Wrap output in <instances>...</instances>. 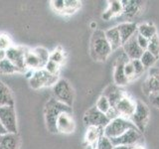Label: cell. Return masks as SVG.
<instances>
[{
  "instance_id": "8",
  "label": "cell",
  "mask_w": 159,
  "mask_h": 149,
  "mask_svg": "<svg viewBox=\"0 0 159 149\" xmlns=\"http://www.w3.org/2000/svg\"><path fill=\"white\" fill-rule=\"evenodd\" d=\"M0 121L8 133H17V116L14 106H0Z\"/></svg>"
},
{
  "instance_id": "25",
  "label": "cell",
  "mask_w": 159,
  "mask_h": 149,
  "mask_svg": "<svg viewBox=\"0 0 159 149\" xmlns=\"http://www.w3.org/2000/svg\"><path fill=\"white\" fill-rule=\"evenodd\" d=\"M137 33L141 35L144 38L150 40L155 35H157V29L151 22L148 23H141L137 25Z\"/></svg>"
},
{
  "instance_id": "14",
  "label": "cell",
  "mask_w": 159,
  "mask_h": 149,
  "mask_svg": "<svg viewBox=\"0 0 159 149\" xmlns=\"http://www.w3.org/2000/svg\"><path fill=\"white\" fill-rule=\"evenodd\" d=\"M128 58L126 57V55L122 53L120 56H119L116 64H114V70H113V81L114 84H116L118 87H123L125 84H129L128 79L125 77V74H124V65L128 61Z\"/></svg>"
},
{
  "instance_id": "12",
  "label": "cell",
  "mask_w": 159,
  "mask_h": 149,
  "mask_svg": "<svg viewBox=\"0 0 159 149\" xmlns=\"http://www.w3.org/2000/svg\"><path fill=\"white\" fill-rule=\"evenodd\" d=\"M135 106H136V99H133L126 93L119 99V102L116 104L114 107H116L120 117L130 119L134 111H135Z\"/></svg>"
},
{
  "instance_id": "17",
  "label": "cell",
  "mask_w": 159,
  "mask_h": 149,
  "mask_svg": "<svg viewBox=\"0 0 159 149\" xmlns=\"http://www.w3.org/2000/svg\"><path fill=\"white\" fill-rule=\"evenodd\" d=\"M122 2V7H123V12L127 18H134L138 16L141 13L142 8H143V1H138V0H123Z\"/></svg>"
},
{
  "instance_id": "36",
  "label": "cell",
  "mask_w": 159,
  "mask_h": 149,
  "mask_svg": "<svg viewBox=\"0 0 159 149\" xmlns=\"http://www.w3.org/2000/svg\"><path fill=\"white\" fill-rule=\"evenodd\" d=\"M61 67L62 66H60V65H58L57 63H55V62L51 61V60H49V62L46 64V66L44 67V69L51 74H54V76H59L60 71H61Z\"/></svg>"
},
{
  "instance_id": "20",
  "label": "cell",
  "mask_w": 159,
  "mask_h": 149,
  "mask_svg": "<svg viewBox=\"0 0 159 149\" xmlns=\"http://www.w3.org/2000/svg\"><path fill=\"white\" fill-rule=\"evenodd\" d=\"M107 3H108L107 8L102 15L103 20L108 21V20L111 19L112 17H116V16H118V15L122 14L123 7H122L121 1H118V0H111V1H107Z\"/></svg>"
},
{
  "instance_id": "23",
  "label": "cell",
  "mask_w": 159,
  "mask_h": 149,
  "mask_svg": "<svg viewBox=\"0 0 159 149\" xmlns=\"http://www.w3.org/2000/svg\"><path fill=\"white\" fill-rule=\"evenodd\" d=\"M25 65H26L27 70H31V71L44 69L41 61L37 57V55L34 53L33 49L27 48L26 53H25Z\"/></svg>"
},
{
  "instance_id": "11",
  "label": "cell",
  "mask_w": 159,
  "mask_h": 149,
  "mask_svg": "<svg viewBox=\"0 0 159 149\" xmlns=\"http://www.w3.org/2000/svg\"><path fill=\"white\" fill-rule=\"evenodd\" d=\"M142 92L147 97L159 92V68L153 67L148 70L142 84Z\"/></svg>"
},
{
  "instance_id": "40",
  "label": "cell",
  "mask_w": 159,
  "mask_h": 149,
  "mask_svg": "<svg viewBox=\"0 0 159 149\" xmlns=\"http://www.w3.org/2000/svg\"><path fill=\"white\" fill-rule=\"evenodd\" d=\"M148 98H149V102H150V103L152 104V106L159 109V92L156 93L151 94V96H149Z\"/></svg>"
},
{
  "instance_id": "19",
  "label": "cell",
  "mask_w": 159,
  "mask_h": 149,
  "mask_svg": "<svg viewBox=\"0 0 159 149\" xmlns=\"http://www.w3.org/2000/svg\"><path fill=\"white\" fill-rule=\"evenodd\" d=\"M21 140L18 133H5L0 135V149H20Z\"/></svg>"
},
{
  "instance_id": "31",
  "label": "cell",
  "mask_w": 159,
  "mask_h": 149,
  "mask_svg": "<svg viewBox=\"0 0 159 149\" xmlns=\"http://www.w3.org/2000/svg\"><path fill=\"white\" fill-rule=\"evenodd\" d=\"M34 53L37 55V57L39 58V60L41 61L42 65H43V68L46 66V64L49 62L50 60V53L46 48L44 47H36L33 49Z\"/></svg>"
},
{
  "instance_id": "43",
  "label": "cell",
  "mask_w": 159,
  "mask_h": 149,
  "mask_svg": "<svg viewBox=\"0 0 159 149\" xmlns=\"http://www.w3.org/2000/svg\"><path fill=\"white\" fill-rule=\"evenodd\" d=\"M113 149H131L130 146H123V145H117V146H114Z\"/></svg>"
},
{
  "instance_id": "27",
  "label": "cell",
  "mask_w": 159,
  "mask_h": 149,
  "mask_svg": "<svg viewBox=\"0 0 159 149\" xmlns=\"http://www.w3.org/2000/svg\"><path fill=\"white\" fill-rule=\"evenodd\" d=\"M16 73H21L18 68L5 58L2 61H0V74H14Z\"/></svg>"
},
{
  "instance_id": "24",
  "label": "cell",
  "mask_w": 159,
  "mask_h": 149,
  "mask_svg": "<svg viewBox=\"0 0 159 149\" xmlns=\"http://www.w3.org/2000/svg\"><path fill=\"white\" fill-rule=\"evenodd\" d=\"M106 37L108 44L111 45L112 52L117 50L118 48L122 47V43L120 40V36H119V32L117 30V27H112L107 29V31H104Z\"/></svg>"
},
{
  "instance_id": "39",
  "label": "cell",
  "mask_w": 159,
  "mask_h": 149,
  "mask_svg": "<svg viewBox=\"0 0 159 149\" xmlns=\"http://www.w3.org/2000/svg\"><path fill=\"white\" fill-rule=\"evenodd\" d=\"M136 40H137V43L139 45V47H140L143 50V51H146L149 40L146 39V38H144L143 36H141V35H139L138 33L136 35Z\"/></svg>"
},
{
  "instance_id": "16",
  "label": "cell",
  "mask_w": 159,
  "mask_h": 149,
  "mask_svg": "<svg viewBox=\"0 0 159 149\" xmlns=\"http://www.w3.org/2000/svg\"><path fill=\"white\" fill-rule=\"evenodd\" d=\"M125 93L126 92L124 91V89H122L121 87H118L116 84H109V86H107L104 88L102 96L106 97L108 99L111 106L114 107L116 104L119 102V99H120Z\"/></svg>"
},
{
  "instance_id": "2",
  "label": "cell",
  "mask_w": 159,
  "mask_h": 149,
  "mask_svg": "<svg viewBox=\"0 0 159 149\" xmlns=\"http://www.w3.org/2000/svg\"><path fill=\"white\" fill-rule=\"evenodd\" d=\"M64 111H73V108L51 97L45 104L44 117L47 129L51 133H57V120L60 114Z\"/></svg>"
},
{
  "instance_id": "26",
  "label": "cell",
  "mask_w": 159,
  "mask_h": 149,
  "mask_svg": "<svg viewBox=\"0 0 159 149\" xmlns=\"http://www.w3.org/2000/svg\"><path fill=\"white\" fill-rule=\"evenodd\" d=\"M13 46L11 38L6 33H0V61L6 58V52Z\"/></svg>"
},
{
  "instance_id": "1",
  "label": "cell",
  "mask_w": 159,
  "mask_h": 149,
  "mask_svg": "<svg viewBox=\"0 0 159 149\" xmlns=\"http://www.w3.org/2000/svg\"><path fill=\"white\" fill-rule=\"evenodd\" d=\"M112 50L102 30H94L89 41V54L94 61H107Z\"/></svg>"
},
{
  "instance_id": "42",
  "label": "cell",
  "mask_w": 159,
  "mask_h": 149,
  "mask_svg": "<svg viewBox=\"0 0 159 149\" xmlns=\"http://www.w3.org/2000/svg\"><path fill=\"white\" fill-rule=\"evenodd\" d=\"M7 133L6 129H5V127L3 126V124L1 123V121H0V135H3V134Z\"/></svg>"
},
{
  "instance_id": "4",
  "label": "cell",
  "mask_w": 159,
  "mask_h": 149,
  "mask_svg": "<svg viewBox=\"0 0 159 149\" xmlns=\"http://www.w3.org/2000/svg\"><path fill=\"white\" fill-rule=\"evenodd\" d=\"M132 128L136 127L134 126V124L129 119L119 116L108 122L107 125L103 128V134L109 139H111L122 135L124 132Z\"/></svg>"
},
{
  "instance_id": "37",
  "label": "cell",
  "mask_w": 159,
  "mask_h": 149,
  "mask_svg": "<svg viewBox=\"0 0 159 149\" xmlns=\"http://www.w3.org/2000/svg\"><path fill=\"white\" fill-rule=\"evenodd\" d=\"M132 65H133V68H134V71H135V76L136 79L140 78L143 73L145 72V69H144L142 63L140 62V60H130Z\"/></svg>"
},
{
  "instance_id": "32",
  "label": "cell",
  "mask_w": 159,
  "mask_h": 149,
  "mask_svg": "<svg viewBox=\"0 0 159 149\" xmlns=\"http://www.w3.org/2000/svg\"><path fill=\"white\" fill-rule=\"evenodd\" d=\"M146 51L151 53L153 56L156 57L157 59L159 58V36L158 35H155L153 38L149 40Z\"/></svg>"
},
{
  "instance_id": "6",
  "label": "cell",
  "mask_w": 159,
  "mask_h": 149,
  "mask_svg": "<svg viewBox=\"0 0 159 149\" xmlns=\"http://www.w3.org/2000/svg\"><path fill=\"white\" fill-rule=\"evenodd\" d=\"M149 117H150V111H149V107L147 106V104L142 101L136 99L135 111H134L132 116L130 117L129 120L134 124V126H135L139 131L143 133L145 131V128L147 126Z\"/></svg>"
},
{
  "instance_id": "45",
  "label": "cell",
  "mask_w": 159,
  "mask_h": 149,
  "mask_svg": "<svg viewBox=\"0 0 159 149\" xmlns=\"http://www.w3.org/2000/svg\"><path fill=\"white\" fill-rule=\"evenodd\" d=\"M87 147H88L87 149H93V147H92V146H87Z\"/></svg>"
},
{
  "instance_id": "3",
  "label": "cell",
  "mask_w": 159,
  "mask_h": 149,
  "mask_svg": "<svg viewBox=\"0 0 159 149\" xmlns=\"http://www.w3.org/2000/svg\"><path fill=\"white\" fill-rule=\"evenodd\" d=\"M53 97L58 102L72 107L75 99V92L71 84L66 79H59V81L52 87Z\"/></svg>"
},
{
  "instance_id": "21",
  "label": "cell",
  "mask_w": 159,
  "mask_h": 149,
  "mask_svg": "<svg viewBox=\"0 0 159 149\" xmlns=\"http://www.w3.org/2000/svg\"><path fill=\"white\" fill-rule=\"evenodd\" d=\"M14 96L6 84L0 81V106H14Z\"/></svg>"
},
{
  "instance_id": "13",
  "label": "cell",
  "mask_w": 159,
  "mask_h": 149,
  "mask_svg": "<svg viewBox=\"0 0 159 149\" xmlns=\"http://www.w3.org/2000/svg\"><path fill=\"white\" fill-rule=\"evenodd\" d=\"M76 130V121L73 111H64L60 114L57 120V133L70 134Z\"/></svg>"
},
{
  "instance_id": "15",
  "label": "cell",
  "mask_w": 159,
  "mask_h": 149,
  "mask_svg": "<svg viewBox=\"0 0 159 149\" xmlns=\"http://www.w3.org/2000/svg\"><path fill=\"white\" fill-rule=\"evenodd\" d=\"M136 35L137 33L132 36L127 42H125L122 45V50L123 53L126 55V57L129 60H139L143 54V50L139 47L136 40Z\"/></svg>"
},
{
  "instance_id": "44",
  "label": "cell",
  "mask_w": 159,
  "mask_h": 149,
  "mask_svg": "<svg viewBox=\"0 0 159 149\" xmlns=\"http://www.w3.org/2000/svg\"><path fill=\"white\" fill-rule=\"evenodd\" d=\"M131 149H145V148H144V146H142L141 144H136V145L132 146Z\"/></svg>"
},
{
  "instance_id": "30",
  "label": "cell",
  "mask_w": 159,
  "mask_h": 149,
  "mask_svg": "<svg viewBox=\"0 0 159 149\" xmlns=\"http://www.w3.org/2000/svg\"><path fill=\"white\" fill-rule=\"evenodd\" d=\"M81 1H76V0H65V10L63 12V15H72L75 12L81 8Z\"/></svg>"
},
{
  "instance_id": "5",
  "label": "cell",
  "mask_w": 159,
  "mask_h": 149,
  "mask_svg": "<svg viewBox=\"0 0 159 149\" xmlns=\"http://www.w3.org/2000/svg\"><path fill=\"white\" fill-rule=\"evenodd\" d=\"M59 81V76H54L48 73L45 69L34 71L32 77L29 79V86L33 89L53 87Z\"/></svg>"
},
{
  "instance_id": "38",
  "label": "cell",
  "mask_w": 159,
  "mask_h": 149,
  "mask_svg": "<svg viewBox=\"0 0 159 149\" xmlns=\"http://www.w3.org/2000/svg\"><path fill=\"white\" fill-rule=\"evenodd\" d=\"M50 4H51V7L55 12L63 15L65 10V0H53L50 2Z\"/></svg>"
},
{
  "instance_id": "34",
  "label": "cell",
  "mask_w": 159,
  "mask_h": 149,
  "mask_svg": "<svg viewBox=\"0 0 159 149\" xmlns=\"http://www.w3.org/2000/svg\"><path fill=\"white\" fill-rule=\"evenodd\" d=\"M113 147L114 146L111 139L103 134V135L98 140L97 144L94 145L93 149H113Z\"/></svg>"
},
{
  "instance_id": "28",
  "label": "cell",
  "mask_w": 159,
  "mask_h": 149,
  "mask_svg": "<svg viewBox=\"0 0 159 149\" xmlns=\"http://www.w3.org/2000/svg\"><path fill=\"white\" fill-rule=\"evenodd\" d=\"M50 60L55 63H57L60 66H63L65 61H66V53L62 47H58L50 54Z\"/></svg>"
},
{
  "instance_id": "18",
  "label": "cell",
  "mask_w": 159,
  "mask_h": 149,
  "mask_svg": "<svg viewBox=\"0 0 159 149\" xmlns=\"http://www.w3.org/2000/svg\"><path fill=\"white\" fill-rule=\"evenodd\" d=\"M117 30L119 32V36L122 45L127 42L132 36L137 33V24L134 22H124L117 25Z\"/></svg>"
},
{
  "instance_id": "7",
  "label": "cell",
  "mask_w": 159,
  "mask_h": 149,
  "mask_svg": "<svg viewBox=\"0 0 159 149\" xmlns=\"http://www.w3.org/2000/svg\"><path fill=\"white\" fill-rule=\"evenodd\" d=\"M83 120L88 127L94 126V127H102V128L106 127L108 124V122L111 121L107 117L106 114L98 111L96 106L89 108L84 112Z\"/></svg>"
},
{
  "instance_id": "10",
  "label": "cell",
  "mask_w": 159,
  "mask_h": 149,
  "mask_svg": "<svg viewBox=\"0 0 159 149\" xmlns=\"http://www.w3.org/2000/svg\"><path fill=\"white\" fill-rule=\"evenodd\" d=\"M26 47L13 45L6 52V59H8L15 67L18 68L21 73H26L27 71L26 65H25V53H26Z\"/></svg>"
},
{
  "instance_id": "41",
  "label": "cell",
  "mask_w": 159,
  "mask_h": 149,
  "mask_svg": "<svg viewBox=\"0 0 159 149\" xmlns=\"http://www.w3.org/2000/svg\"><path fill=\"white\" fill-rule=\"evenodd\" d=\"M106 115H107V117L109 119V120H112V119H116V118H117V117H119V114H118V112H117V111L116 109V107H111V109L106 113Z\"/></svg>"
},
{
  "instance_id": "9",
  "label": "cell",
  "mask_w": 159,
  "mask_h": 149,
  "mask_svg": "<svg viewBox=\"0 0 159 149\" xmlns=\"http://www.w3.org/2000/svg\"><path fill=\"white\" fill-rule=\"evenodd\" d=\"M111 140L113 144V146L123 145V146L132 147L134 145H136V144H140L142 142L143 135L137 128H132L127 130L126 132H124L120 136L111 138Z\"/></svg>"
},
{
  "instance_id": "35",
  "label": "cell",
  "mask_w": 159,
  "mask_h": 149,
  "mask_svg": "<svg viewBox=\"0 0 159 149\" xmlns=\"http://www.w3.org/2000/svg\"><path fill=\"white\" fill-rule=\"evenodd\" d=\"M124 74H125V77L128 79L129 83L134 81V79H136L135 71H134L133 65L130 60H128V61L125 63V65H124Z\"/></svg>"
},
{
  "instance_id": "29",
  "label": "cell",
  "mask_w": 159,
  "mask_h": 149,
  "mask_svg": "<svg viewBox=\"0 0 159 149\" xmlns=\"http://www.w3.org/2000/svg\"><path fill=\"white\" fill-rule=\"evenodd\" d=\"M140 62L142 63L143 65V67L144 69H151L154 67V65H155V63L157 62V58L156 57H154L153 55L151 53H149L148 51H144L143 54H142V56L140 57Z\"/></svg>"
},
{
  "instance_id": "22",
  "label": "cell",
  "mask_w": 159,
  "mask_h": 149,
  "mask_svg": "<svg viewBox=\"0 0 159 149\" xmlns=\"http://www.w3.org/2000/svg\"><path fill=\"white\" fill-rule=\"evenodd\" d=\"M103 135V128L102 127H94L89 126L87 129L86 137H84V141H86L87 146H92L93 148L97 144L98 140Z\"/></svg>"
},
{
  "instance_id": "33",
  "label": "cell",
  "mask_w": 159,
  "mask_h": 149,
  "mask_svg": "<svg viewBox=\"0 0 159 149\" xmlns=\"http://www.w3.org/2000/svg\"><path fill=\"white\" fill-rule=\"evenodd\" d=\"M96 106H97V108L98 109L99 111H102L104 114H106L111 107V103H109V102H108V99L104 96H102V94L98 98Z\"/></svg>"
}]
</instances>
